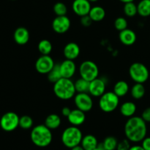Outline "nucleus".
Returning a JSON list of instances; mask_svg holds the SVG:
<instances>
[{
  "label": "nucleus",
  "instance_id": "obj_35",
  "mask_svg": "<svg viewBox=\"0 0 150 150\" xmlns=\"http://www.w3.org/2000/svg\"><path fill=\"white\" fill-rule=\"evenodd\" d=\"M81 24L83 26H85V27H89L92 25L93 21L92 20V19L90 18V16L89 15H86V16H83L81 17L80 19Z\"/></svg>",
  "mask_w": 150,
  "mask_h": 150
},
{
  "label": "nucleus",
  "instance_id": "obj_32",
  "mask_svg": "<svg viewBox=\"0 0 150 150\" xmlns=\"http://www.w3.org/2000/svg\"><path fill=\"white\" fill-rule=\"evenodd\" d=\"M54 13L57 15V16H66L67 13V7L64 3L62 1H58L56 3L53 7Z\"/></svg>",
  "mask_w": 150,
  "mask_h": 150
},
{
  "label": "nucleus",
  "instance_id": "obj_4",
  "mask_svg": "<svg viewBox=\"0 0 150 150\" xmlns=\"http://www.w3.org/2000/svg\"><path fill=\"white\" fill-rule=\"evenodd\" d=\"M83 137L81 130L78 126H70L63 131L61 140L64 146L67 148L72 149L80 145Z\"/></svg>",
  "mask_w": 150,
  "mask_h": 150
},
{
  "label": "nucleus",
  "instance_id": "obj_29",
  "mask_svg": "<svg viewBox=\"0 0 150 150\" xmlns=\"http://www.w3.org/2000/svg\"><path fill=\"white\" fill-rule=\"evenodd\" d=\"M123 10H124L125 14L127 17H134L136 14H138L137 5L133 1L125 4Z\"/></svg>",
  "mask_w": 150,
  "mask_h": 150
},
{
  "label": "nucleus",
  "instance_id": "obj_33",
  "mask_svg": "<svg viewBox=\"0 0 150 150\" xmlns=\"http://www.w3.org/2000/svg\"><path fill=\"white\" fill-rule=\"evenodd\" d=\"M114 27L117 30L121 31L127 29V21L124 17H118L114 21Z\"/></svg>",
  "mask_w": 150,
  "mask_h": 150
},
{
  "label": "nucleus",
  "instance_id": "obj_1",
  "mask_svg": "<svg viewBox=\"0 0 150 150\" xmlns=\"http://www.w3.org/2000/svg\"><path fill=\"white\" fill-rule=\"evenodd\" d=\"M146 123L140 116H133L127 119L125 124V134L131 142L139 143L146 137Z\"/></svg>",
  "mask_w": 150,
  "mask_h": 150
},
{
  "label": "nucleus",
  "instance_id": "obj_12",
  "mask_svg": "<svg viewBox=\"0 0 150 150\" xmlns=\"http://www.w3.org/2000/svg\"><path fill=\"white\" fill-rule=\"evenodd\" d=\"M106 82L103 78H96L89 82V94L95 97H100L105 92Z\"/></svg>",
  "mask_w": 150,
  "mask_h": 150
},
{
  "label": "nucleus",
  "instance_id": "obj_15",
  "mask_svg": "<svg viewBox=\"0 0 150 150\" xmlns=\"http://www.w3.org/2000/svg\"><path fill=\"white\" fill-rule=\"evenodd\" d=\"M80 52V47L75 42H70L67 44L63 49V54L67 60H76L79 56Z\"/></svg>",
  "mask_w": 150,
  "mask_h": 150
},
{
  "label": "nucleus",
  "instance_id": "obj_16",
  "mask_svg": "<svg viewBox=\"0 0 150 150\" xmlns=\"http://www.w3.org/2000/svg\"><path fill=\"white\" fill-rule=\"evenodd\" d=\"M67 120L72 126H81L84 123L85 120H86L85 113L78 108L73 109L71 110V113L67 117Z\"/></svg>",
  "mask_w": 150,
  "mask_h": 150
},
{
  "label": "nucleus",
  "instance_id": "obj_5",
  "mask_svg": "<svg viewBox=\"0 0 150 150\" xmlns=\"http://www.w3.org/2000/svg\"><path fill=\"white\" fill-rule=\"evenodd\" d=\"M120 104V97L114 91L105 92L99 99V107L104 113H111L118 107Z\"/></svg>",
  "mask_w": 150,
  "mask_h": 150
},
{
  "label": "nucleus",
  "instance_id": "obj_27",
  "mask_svg": "<svg viewBox=\"0 0 150 150\" xmlns=\"http://www.w3.org/2000/svg\"><path fill=\"white\" fill-rule=\"evenodd\" d=\"M75 88L77 93H88L89 92V82L86 79L80 77L76 82H74Z\"/></svg>",
  "mask_w": 150,
  "mask_h": 150
},
{
  "label": "nucleus",
  "instance_id": "obj_6",
  "mask_svg": "<svg viewBox=\"0 0 150 150\" xmlns=\"http://www.w3.org/2000/svg\"><path fill=\"white\" fill-rule=\"evenodd\" d=\"M129 74L136 83L144 84L149 79V71L144 64L136 62L129 68Z\"/></svg>",
  "mask_w": 150,
  "mask_h": 150
},
{
  "label": "nucleus",
  "instance_id": "obj_34",
  "mask_svg": "<svg viewBox=\"0 0 150 150\" xmlns=\"http://www.w3.org/2000/svg\"><path fill=\"white\" fill-rule=\"evenodd\" d=\"M130 148V141L127 138L122 140L121 141L118 142L117 149L116 150H129Z\"/></svg>",
  "mask_w": 150,
  "mask_h": 150
},
{
  "label": "nucleus",
  "instance_id": "obj_42",
  "mask_svg": "<svg viewBox=\"0 0 150 150\" xmlns=\"http://www.w3.org/2000/svg\"><path fill=\"white\" fill-rule=\"evenodd\" d=\"M119 1H120L121 2H122V3H124V4H126V3L132 2V1H133L134 0H119Z\"/></svg>",
  "mask_w": 150,
  "mask_h": 150
},
{
  "label": "nucleus",
  "instance_id": "obj_28",
  "mask_svg": "<svg viewBox=\"0 0 150 150\" xmlns=\"http://www.w3.org/2000/svg\"><path fill=\"white\" fill-rule=\"evenodd\" d=\"M62 77L61 73H60L59 69V64H55L54 67L53 68L52 70L48 74V79L50 82L55 83L56 82L60 79Z\"/></svg>",
  "mask_w": 150,
  "mask_h": 150
},
{
  "label": "nucleus",
  "instance_id": "obj_22",
  "mask_svg": "<svg viewBox=\"0 0 150 150\" xmlns=\"http://www.w3.org/2000/svg\"><path fill=\"white\" fill-rule=\"evenodd\" d=\"M89 16H90V18L93 21H101L105 17V10L101 6H94L91 8Z\"/></svg>",
  "mask_w": 150,
  "mask_h": 150
},
{
  "label": "nucleus",
  "instance_id": "obj_9",
  "mask_svg": "<svg viewBox=\"0 0 150 150\" xmlns=\"http://www.w3.org/2000/svg\"><path fill=\"white\" fill-rule=\"evenodd\" d=\"M74 103L76 108L86 113L93 107V99L89 93H77L74 96Z\"/></svg>",
  "mask_w": 150,
  "mask_h": 150
},
{
  "label": "nucleus",
  "instance_id": "obj_7",
  "mask_svg": "<svg viewBox=\"0 0 150 150\" xmlns=\"http://www.w3.org/2000/svg\"><path fill=\"white\" fill-rule=\"evenodd\" d=\"M79 71L81 77L86 79L88 82L95 79L99 75L98 66L92 60H85L82 62L79 66Z\"/></svg>",
  "mask_w": 150,
  "mask_h": 150
},
{
  "label": "nucleus",
  "instance_id": "obj_40",
  "mask_svg": "<svg viewBox=\"0 0 150 150\" xmlns=\"http://www.w3.org/2000/svg\"><path fill=\"white\" fill-rule=\"evenodd\" d=\"M94 150H105V148H104V146L103 144V143H99V144H98V146L94 149Z\"/></svg>",
  "mask_w": 150,
  "mask_h": 150
},
{
  "label": "nucleus",
  "instance_id": "obj_14",
  "mask_svg": "<svg viewBox=\"0 0 150 150\" xmlns=\"http://www.w3.org/2000/svg\"><path fill=\"white\" fill-rule=\"evenodd\" d=\"M59 69L62 77L71 79L76 74V65L74 63V60L65 59L59 63Z\"/></svg>",
  "mask_w": 150,
  "mask_h": 150
},
{
  "label": "nucleus",
  "instance_id": "obj_26",
  "mask_svg": "<svg viewBox=\"0 0 150 150\" xmlns=\"http://www.w3.org/2000/svg\"><path fill=\"white\" fill-rule=\"evenodd\" d=\"M38 49L42 55H49L53 49V46L51 41L47 39H43L39 42Z\"/></svg>",
  "mask_w": 150,
  "mask_h": 150
},
{
  "label": "nucleus",
  "instance_id": "obj_21",
  "mask_svg": "<svg viewBox=\"0 0 150 150\" xmlns=\"http://www.w3.org/2000/svg\"><path fill=\"white\" fill-rule=\"evenodd\" d=\"M99 144L96 137L93 135H86L82 138L81 146L83 148L84 150H94V149Z\"/></svg>",
  "mask_w": 150,
  "mask_h": 150
},
{
  "label": "nucleus",
  "instance_id": "obj_31",
  "mask_svg": "<svg viewBox=\"0 0 150 150\" xmlns=\"http://www.w3.org/2000/svg\"><path fill=\"white\" fill-rule=\"evenodd\" d=\"M33 119L28 115H24L20 117L19 126L23 129H29L33 126Z\"/></svg>",
  "mask_w": 150,
  "mask_h": 150
},
{
  "label": "nucleus",
  "instance_id": "obj_25",
  "mask_svg": "<svg viewBox=\"0 0 150 150\" xmlns=\"http://www.w3.org/2000/svg\"><path fill=\"white\" fill-rule=\"evenodd\" d=\"M138 14L142 17L150 16V0H141L137 4Z\"/></svg>",
  "mask_w": 150,
  "mask_h": 150
},
{
  "label": "nucleus",
  "instance_id": "obj_17",
  "mask_svg": "<svg viewBox=\"0 0 150 150\" xmlns=\"http://www.w3.org/2000/svg\"><path fill=\"white\" fill-rule=\"evenodd\" d=\"M13 38L15 42L18 45H25L29 42L30 34L26 27L19 26L15 30L13 33Z\"/></svg>",
  "mask_w": 150,
  "mask_h": 150
},
{
  "label": "nucleus",
  "instance_id": "obj_41",
  "mask_svg": "<svg viewBox=\"0 0 150 150\" xmlns=\"http://www.w3.org/2000/svg\"><path fill=\"white\" fill-rule=\"evenodd\" d=\"M70 149H71V150H84V149H83V147H82L81 146V144H80V145L76 146L73 147V148Z\"/></svg>",
  "mask_w": 150,
  "mask_h": 150
},
{
  "label": "nucleus",
  "instance_id": "obj_13",
  "mask_svg": "<svg viewBox=\"0 0 150 150\" xmlns=\"http://www.w3.org/2000/svg\"><path fill=\"white\" fill-rule=\"evenodd\" d=\"M92 6L89 0H73L72 4V10L75 14L81 16L89 15Z\"/></svg>",
  "mask_w": 150,
  "mask_h": 150
},
{
  "label": "nucleus",
  "instance_id": "obj_2",
  "mask_svg": "<svg viewBox=\"0 0 150 150\" xmlns=\"http://www.w3.org/2000/svg\"><path fill=\"white\" fill-rule=\"evenodd\" d=\"M30 138L35 146L44 148L49 146L52 142V132L45 124L37 125L31 131Z\"/></svg>",
  "mask_w": 150,
  "mask_h": 150
},
{
  "label": "nucleus",
  "instance_id": "obj_3",
  "mask_svg": "<svg viewBox=\"0 0 150 150\" xmlns=\"http://www.w3.org/2000/svg\"><path fill=\"white\" fill-rule=\"evenodd\" d=\"M54 93L57 98L62 100H69L74 98L76 88L74 82L71 79L61 78L54 84Z\"/></svg>",
  "mask_w": 150,
  "mask_h": 150
},
{
  "label": "nucleus",
  "instance_id": "obj_20",
  "mask_svg": "<svg viewBox=\"0 0 150 150\" xmlns=\"http://www.w3.org/2000/svg\"><path fill=\"white\" fill-rule=\"evenodd\" d=\"M62 123L61 118L59 115L56 114V113H51V114L48 115L45 119V123L44 124L49 128L51 130H54V129H57L60 126Z\"/></svg>",
  "mask_w": 150,
  "mask_h": 150
},
{
  "label": "nucleus",
  "instance_id": "obj_11",
  "mask_svg": "<svg viewBox=\"0 0 150 150\" xmlns=\"http://www.w3.org/2000/svg\"><path fill=\"white\" fill-rule=\"evenodd\" d=\"M71 26L70 19L67 16H57L52 21V29L56 33L64 34L70 29Z\"/></svg>",
  "mask_w": 150,
  "mask_h": 150
},
{
  "label": "nucleus",
  "instance_id": "obj_10",
  "mask_svg": "<svg viewBox=\"0 0 150 150\" xmlns=\"http://www.w3.org/2000/svg\"><path fill=\"white\" fill-rule=\"evenodd\" d=\"M56 63L50 55H41L35 63V69L41 74H48L54 67Z\"/></svg>",
  "mask_w": 150,
  "mask_h": 150
},
{
  "label": "nucleus",
  "instance_id": "obj_19",
  "mask_svg": "<svg viewBox=\"0 0 150 150\" xmlns=\"http://www.w3.org/2000/svg\"><path fill=\"white\" fill-rule=\"evenodd\" d=\"M136 110H137V107H136V104L130 101H127L122 103L120 106V109L121 114L125 117L128 118V119L134 116Z\"/></svg>",
  "mask_w": 150,
  "mask_h": 150
},
{
  "label": "nucleus",
  "instance_id": "obj_44",
  "mask_svg": "<svg viewBox=\"0 0 150 150\" xmlns=\"http://www.w3.org/2000/svg\"><path fill=\"white\" fill-rule=\"evenodd\" d=\"M12 1H16V0H12Z\"/></svg>",
  "mask_w": 150,
  "mask_h": 150
},
{
  "label": "nucleus",
  "instance_id": "obj_36",
  "mask_svg": "<svg viewBox=\"0 0 150 150\" xmlns=\"http://www.w3.org/2000/svg\"><path fill=\"white\" fill-rule=\"evenodd\" d=\"M142 118L145 122L150 123V107L145 109L142 114Z\"/></svg>",
  "mask_w": 150,
  "mask_h": 150
},
{
  "label": "nucleus",
  "instance_id": "obj_39",
  "mask_svg": "<svg viewBox=\"0 0 150 150\" xmlns=\"http://www.w3.org/2000/svg\"><path fill=\"white\" fill-rule=\"evenodd\" d=\"M129 150H144V149L142 147V145H134L133 146H130Z\"/></svg>",
  "mask_w": 150,
  "mask_h": 150
},
{
  "label": "nucleus",
  "instance_id": "obj_8",
  "mask_svg": "<svg viewBox=\"0 0 150 150\" xmlns=\"http://www.w3.org/2000/svg\"><path fill=\"white\" fill-rule=\"evenodd\" d=\"M19 119L20 117L15 112H7L0 119V127L5 132H13L19 126Z\"/></svg>",
  "mask_w": 150,
  "mask_h": 150
},
{
  "label": "nucleus",
  "instance_id": "obj_18",
  "mask_svg": "<svg viewBox=\"0 0 150 150\" xmlns=\"http://www.w3.org/2000/svg\"><path fill=\"white\" fill-rule=\"evenodd\" d=\"M119 39L120 42L125 46H132L136 43L137 40L136 32L130 29H126L120 32Z\"/></svg>",
  "mask_w": 150,
  "mask_h": 150
},
{
  "label": "nucleus",
  "instance_id": "obj_37",
  "mask_svg": "<svg viewBox=\"0 0 150 150\" xmlns=\"http://www.w3.org/2000/svg\"><path fill=\"white\" fill-rule=\"evenodd\" d=\"M142 142V146L144 150H150V137H146Z\"/></svg>",
  "mask_w": 150,
  "mask_h": 150
},
{
  "label": "nucleus",
  "instance_id": "obj_30",
  "mask_svg": "<svg viewBox=\"0 0 150 150\" xmlns=\"http://www.w3.org/2000/svg\"><path fill=\"white\" fill-rule=\"evenodd\" d=\"M103 144L105 150H116L118 144V141L114 136H108L103 141Z\"/></svg>",
  "mask_w": 150,
  "mask_h": 150
},
{
  "label": "nucleus",
  "instance_id": "obj_38",
  "mask_svg": "<svg viewBox=\"0 0 150 150\" xmlns=\"http://www.w3.org/2000/svg\"><path fill=\"white\" fill-rule=\"evenodd\" d=\"M71 109L68 107H64L62 109V115L64 117L67 118L68 116L70 115V113H71Z\"/></svg>",
  "mask_w": 150,
  "mask_h": 150
},
{
  "label": "nucleus",
  "instance_id": "obj_24",
  "mask_svg": "<svg viewBox=\"0 0 150 150\" xmlns=\"http://www.w3.org/2000/svg\"><path fill=\"white\" fill-rule=\"evenodd\" d=\"M146 93V89L142 83H135L130 89V94L135 99H141L143 98Z\"/></svg>",
  "mask_w": 150,
  "mask_h": 150
},
{
  "label": "nucleus",
  "instance_id": "obj_43",
  "mask_svg": "<svg viewBox=\"0 0 150 150\" xmlns=\"http://www.w3.org/2000/svg\"><path fill=\"white\" fill-rule=\"evenodd\" d=\"M89 1H90V2H96V1H99V0H89Z\"/></svg>",
  "mask_w": 150,
  "mask_h": 150
},
{
  "label": "nucleus",
  "instance_id": "obj_23",
  "mask_svg": "<svg viewBox=\"0 0 150 150\" xmlns=\"http://www.w3.org/2000/svg\"><path fill=\"white\" fill-rule=\"evenodd\" d=\"M130 87L126 81L120 80L116 82L114 86V93L119 97H123L129 92Z\"/></svg>",
  "mask_w": 150,
  "mask_h": 150
}]
</instances>
